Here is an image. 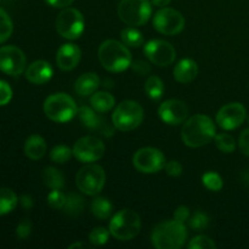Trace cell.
Masks as SVG:
<instances>
[{"mask_svg":"<svg viewBox=\"0 0 249 249\" xmlns=\"http://www.w3.org/2000/svg\"><path fill=\"white\" fill-rule=\"evenodd\" d=\"M32 232V224L28 219H23L21 223L17 225L16 229V235L19 240H26Z\"/></svg>","mask_w":249,"mask_h":249,"instance_id":"cell-39","label":"cell"},{"mask_svg":"<svg viewBox=\"0 0 249 249\" xmlns=\"http://www.w3.org/2000/svg\"><path fill=\"white\" fill-rule=\"evenodd\" d=\"M158 116L169 125H179L187 119L189 108L181 100L170 99L160 105L158 108Z\"/></svg>","mask_w":249,"mask_h":249,"instance_id":"cell-16","label":"cell"},{"mask_svg":"<svg viewBox=\"0 0 249 249\" xmlns=\"http://www.w3.org/2000/svg\"><path fill=\"white\" fill-rule=\"evenodd\" d=\"M143 109L136 101L125 100L121 102L112 114V123L118 130L130 131L138 128L143 121Z\"/></svg>","mask_w":249,"mask_h":249,"instance_id":"cell-6","label":"cell"},{"mask_svg":"<svg viewBox=\"0 0 249 249\" xmlns=\"http://www.w3.org/2000/svg\"><path fill=\"white\" fill-rule=\"evenodd\" d=\"M83 247H84V243L78 242V243H73V245H71L70 249H72V248H83Z\"/></svg>","mask_w":249,"mask_h":249,"instance_id":"cell-47","label":"cell"},{"mask_svg":"<svg viewBox=\"0 0 249 249\" xmlns=\"http://www.w3.org/2000/svg\"><path fill=\"white\" fill-rule=\"evenodd\" d=\"M215 140V145L218 147L219 151L224 153H232L236 148V142L235 139L230 135V134L221 133L215 135L214 138Z\"/></svg>","mask_w":249,"mask_h":249,"instance_id":"cell-30","label":"cell"},{"mask_svg":"<svg viewBox=\"0 0 249 249\" xmlns=\"http://www.w3.org/2000/svg\"><path fill=\"white\" fill-rule=\"evenodd\" d=\"M44 113L56 123H67L77 116L78 107L70 95L57 92L46 97L44 102Z\"/></svg>","mask_w":249,"mask_h":249,"instance_id":"cell-4","label":"cell"},{"mask_svg":"<svg viewBox=\"0 0 249 249\" xmlns=\"http://www.w3.org/2000/svg\"><path fill=\"white\" fill-rule=\"evenodd\" d=\"M172 0H152V4L157 7H165L170 4Z\"/></svg>","mask_w":249,"mask_h":249,"instance_id":"cell-46","label":"cell"},{"mask_svg":"<svg viewBox=\"0 0 249 249\" xmlns=\"http://www.w3.org/2000/svg\"><path fill=\"white\" fill-rule=\"evenodd\" d=\"M45 140L40 135L29 136L24 143V155L33 160H38L43 158L46 153Z\"/></svg>","mask_w":249,"mask_h":249,"instance_id":"cell-21","label":"cell"},{"mask_svg":"<svg viewBox=\"0 0 249 249\" xmlns=\"http://www.w3.org/2000/svg\"><path fill=\"white\" fill-rule=\"evenodd\" d=\"M84 209V199L75 194H70L66 196V203L62 211L71 216H77Z\"/></svg>","mask_w":249,"mask_h":249,"instance_id":"cell-27","label":"cell"},{"mask_svg":"<svg viewBox=\"0 0 249 249\" xmlns=\"http://www.w3.org/2000/svg\"><path fill=\"white\" fill-rule=\"evenodd\" d=\"M90 104L95 111L99 112V113H105V112H108L109 109L113 108L116 100H114L113 95H111L109 92L99 91L96 94L95 92L92 94Z\"/></svg>","mask_w":249,"mask_h":249,"instance_id":"cell-22","label":"cell"},{"mask_svg":"<svg viewBox=\"0 0 249 249\" xmlns=\"http://www.w3.org/2000/svg\"><path fill=\"white\" fill-rule=\"evenodd\" d=\"M85 21L82 12L73 7H66L56 18V31L62 38L74 40L84 32Z\"/></svg>","mask_w":249,"mask_h":249,"instance_id":"cell-9","label":"cell"},{"mask_svg":"<svg viewBox=\"0 0 249 249\" xmlns=\"http://www.w3.org/2000/svg\"><path fill=\"white\" fill-rule=\"evenodd\" d=\"M82 57V51L75 44H63L56 53V63L57 67L62 71H72L79 63Z\"/></svg>","mask_w":249,"mask_h":249,"instance_id":"cell-17","label":"cell"},{"mask_svg":"<svg viewBox=\"0 0 249 249\" xmlns=\"http://www.w3.org/2000/svg\"><path fill=\"white\" fill-rule=\"evenodd\" d=\"M133 164L143 174H155L165 167V157L158 148L143 147L135 152Z\"/></svg>","mask_w":249,"mask_h":249,"instance_id":"cell-11","label":"cell"},{"mask_svg":"<svg viewBox=\"0 0 249 249\" xmlns=\"http://www.w3.org/2000/svg\"><path fill=\"white\" fill-rule=\"evenodd\" d=\"M145 91L152 100H160L164 94V84L157 75H151L145 84Z\"/></svg>","mask_w":249,"mask_h":249,"instance_id":"cell-28","label":"cell"},{"mask_svg":"<svg viewBox=\"0 0 249 249\" xmlns=\"http://www.w3.org/2000/svg\"><path fill=\"white\" fill-rule=\"evenodd\" d=\"M248 123H249V116H248Z\"/></svg>","mask_w":249,"mask_h":249,"instance_id":"cell-48","label":"cell"},{"mask_svg":"<svg viewBox=\"0 0 249 249\" xmlns=\"http://www.w3.org/2000/svg\"><path fill=\"white\" fill-rule=\"evenodd\" d=\"M111 232L106 228H95L89 233V241L94 246H104L108 242Z\"/></svg>","mask_w":249,"mask_h":249,"instance_id":"cell-34","label":"cell"},{"mask_svg":"<svg viewBox=\"0 0 249 249\" xmlns=\"http://www.w3.org/2000/svg\"><path fill=\"white\" fill-rule=\"evenodd\" d=\"M165 172L170 177H180L182 174V165L181 163L178 162V160H170V162L165 163Z\"/></svg>","mask_w":249,"mask_h":249,"instance_id":"cell-40","label":"cell"},{"mask_svg":"<svg viewBox=\"0 0 249 249\" xmlns=\"http://www.w3.org/2000/svg\"><path fill=\"white\" fill-rule=\"evenodd\" d=\"M78 114H79V118L82 121V123L87 128L92 129V130H101L102 126L105 125L104 121L100 118V116L96 113V111L94 108L83 106L78 109Z\"/></svg>","mask_w":249,"mask_h":249,"instance_id":"cell-23","label":"cell"},{"mask_svg":"<svg viewBox=\"0 0 249 249\" xmlns=\"http://www.w3.org/2000/svg\"><path fill=\"white\" fill-rule=\"evenodd\" d=\"M12 99V89L6 82L0 80V106H5Z\"/></svg>","mask_w":249,"mask_h":249,"instance_id":"cell-38","label":"cell"},{"mask_svg":"<svg viewBox=\"0 0 249 249\" xmlns=\"http://www.w3.org/2000/svg\"><path fill=\"white\" fill-rule=\"evenodd\" d=\"M238 147L243 155L249 157V129L242 131V134L238 138Z\"/></svg>","mask_w":249,"mask_h":249,"instance_id":"cell-41","label":"cell"},{"mask_svg":"<svg viewBox=\"0 0 249 249\" xmlns=\"http://www.w3.org/2000/svg\"><path fill=\"white\" fill-rule=\"evenodd\" d=\"M53 71L49 62L44 60L34 61L26 70V78L29 83L41 85L48 83L53 78Z\"/></svg>","mask_w":249,"mask_h":249,"instance_id":"cell-18","label":"cell"},{"mask_svg":"<svg viewBox=\"0 0 249 249\" xmlns=\"http://www.w3.org/2000/svg\"><path fill=\"white\" fill-rule=\"evenodd\" d=\"M112 203L105 197H96L91 202V213L100 220H106L112 213Z\"/></svg>","mask_w":249,"mask_h":249,"instance_id":"cell-26","label":"cell"},{"mask_svg":"<svg viewBox=\"0 0 249 249\" xmlns=\"http://www.w3.org/2000/svg\"><path fill=\"white\" fill-rule=\"evenodd\" d=\"M73 156L82 163H92L101 160L105 155V143L96 136H84L73 146Z\"/></svg>","mask_w":249,"mask_h":249,"instance_id":"cell-12","label":"cell"},{"mask_svg":"<svg viewBox=\"0 0 249 249\" xmlns=\"http://www.w3.org/2000/svg\"><path fill=\"white\" fill-rule=\"evenodd\" d=\"M121 38L123 44H125L126 46H130V48H139L143 43V36L141 32L131 26L126 27L121 32Z\"/></svg>","mask_w":249,"mask_h":249,"instance_id":"cell-29","label":"cell"},{"mask_svg":"<svg viewBox=\"0 0 249 249\" xmlns=\"http://www.w3.org/2000/svg\"><path fill=\"white\" fill-rule=\"evenodd\" d=\"M146 57L158 67H168L172 65L177 57L174 46L162 39H153L146 43L143 48Z\"/></svg>","mask_w":249,"mask_h":249,"instance_id":"cell-14","label":"cell"},{"mask_svg":"<svg viewBox=\"0 0 249 249\" xmlns=\"http://www.w3.org/2000/svg\"><path fill=\"white\" fill-rule=\"evenodd\" d=\"M27 58L23 51L14 45H6L0 48V71L5 74H22L26 70Z\"/></svg>","mask_w":249,"mask_h":249,"instance_id":"cell-13","label":"cell"},{"mask_svg":"<svg viewBox=\"0 0 249 249\" xmlns=\"http://www.w3.org/2000/svg\"><path fill=\"white\" fill-rule=\"evenodd\" d=\"M153 27L164 36H175L184 29L185 18L179 11L172 7H162L155 14Z\"/></svg>","mask_w":249,"mask_h":249,"instance_id":"cell-10","label":"cell"},{"mask_svg":"<svg viewBox=\"0 0 249 249\" xmlns=\"http://www.w3.org/2000/svg\"><path fill=\"white\" fill-rule=\"evenodd\" d=\"M75 184L79 191L88 196H96L106 184V173L97 164H88L75 175Z\"/></svg>","mask_w":249,"mask_h":249,"instance_id":"cell-8","label":"cell"},{"mask_svg":"<svg viewBox=\"0 0 249 249\" xmlns=\"http://www.w3.org/2000/svg\"><path fill=\"white\" fill-rule=\"evenodd\" d=\"M190 219V209L185 206H180L177 211L174 212V220L184 224Z\"/></svg>","mask_w":249,"mask_h":249,"instance_id":"cell-43","label":"cell"},{"mask_svg":"<svg viewBox=\"0 0 249 249\" xmlns=\"http://www.w3.org/2000/svg\"><path fill=\"white\" fill-rule=\"evenodd\" d=\"M43 181L45 186L51 190H62L65 186V177L61 170L53 167H48L44 169Z\"/></svg>","mask_w":249,"mask_h":249,"instance_id":"cell-24","label":"cell"},{"mask_svg":"<svg viewBox=\"0 0 249 249\" xmlns=\"http://www.w3.org/2000/svg\"><path fill=\"white\" fill-rule=\"evenodd\" d=\"M45 1L46 4L55 9H66V7H70L74 0H45Z\"/></svg>","mask_w":249,"mask_h":249,"instance_id":"cell-44","label":"cell"},{"mask_svg":"<svg viewBox=\"0 0 249 249\" xmlns=\"http://www.w3.org/2000/svg\"><path fill=\"white\" fill-rule=\"evenodd\" d=\"M202 182L208 190L218 192L223 189V179L220 175L215 172H207L202 177Z\"/></svg>","mask_w":249,"mask_h":249,"instance_id":"cell-33","label":"cell"},{"mask_svg":"<svg viewBox=\"0 0 249 249\" xmlns=\"http://www.w3.org/2000/svg\"><path fill=\"white\" fill-rule=\"evenodd\" d=\"M66 203V195L61 190H51L48 195V204L53 209H62Z\"/></svg>","mask_w":249,"mask_h":249,"instance_id":"cell-37","label":"cell"},{"mask_svg":"<svg viewBox=\"0 0 249 249\" xmlns=\"http://www.w3.org/2000/svg\"><path fill=\"white\" fill-rule=\"evenodd\" d=\"M141 229L140 216L131 209L119 211L109 221V232L118 241H130L139 235Z\"/></svg>","mask_w":249,"mask_h":249,"instance_id":"cell-5","label":"cell"},{"mask_svg":"<svg viewBox=\"0 0 249 249\" xmlns=\"http://www.w3.org/2000/svg\"><path fill=\"white\" fill-rule=\"evenodd\" d=\"M209 218L204 212L197 211L191 218L189 219V225L192 230L195 231H202L208 226Z\"/></svg>","mask_w":249,"mask_h":249,"instance_id":"cell-35","label":"cell"},{"mask_svg":"<svg viewBox=\"0 0 249 249\" xmlns=\"http://www.w3.org/2000/svg\"><path fill=\"white\" fill-rule=\"evenodd\" d=\"M190 249H215L216 245L214 243V241L212 238H209L208 236L199 235L196 236L195 238H192L189 243Z\"/></svg>","mask_w":249,"mask_h":249,"instance_id":"cell-36","label":"cell"},{"mask_svg":"<svg viewBox=\"0 0 249 249\" xmlns=\"http://www.w3.org/2000/svg\"><path fill=\"white\" fill-rule=\"evenodd\" d=\"M215 125L208 116L196 114L185 121L181 139L189 147L197 148L207 145L215 138Z\"/></svg>","mask_w":249,"mask_h":249,"instance_id":"cell-1","label":"cell"},{"mask_svg":"<svg viewBox=\"0 0 249 249\" xmlns=\"http://www.w3.org/2000/svg\"><path fill=\"white\" fill-rule=\"evenodd\" d=\"M197 74H198V66H197L196 61L191 60V58H184V60L179 61L173 71L175 80L181 84L191 83L192 80L196 79Z\"/></svg>","mask_w":249,"mask_h":249,"instance_id":"cell-19","label":"cell"},{"mask_svg":"<svg viewBox=\"0 0 249 249\" xmlns=\"http://www.w3.org/2000/svg\"><path fill=\"white\" fill-rule=\"evenodd\" d=\"M100 87V78L95 73H84L77 79L74 84V90L80 96H89L94 94Z\"/></svg>","mask_w":249,"mask_h":249,"instance_id":"cell-20","label":"cell"},{"mask_svg":"<svg viewBox=\"0 0 249 249\" xmlns=\"http://www.w3.org/2000/svg\"><path fill=\"white\" fill-rule=\"evenodd\" d=\"M99 60L105 70L113 73L128 70L133 62L130 51L125 44L109 39L104 41L99 48Z\"/></svg>","mask_w":249,"mask_h":249,"instance_id":"cell-2","label":"cell"},{"mask_svg":"<svg viewBox=\"0 0 249 249\" xmlns=\"http://www.w3.org/2000/svg\"><path fill=\"white\" fill-rule=\"evenodd\" d=\"M187 230L182 223L168 220L158 224L152 231L151 241L157 249H179L185 245Z\"/></svg>","mask_w":249,"mask_h":249,"instance_id":"cell-3","label":"cell"},{"mask_svg":"<svg viewBox=\"0 0 249 249\" xmlns=\"http://www.w3.org/2000/svg\"><path fill=\"white\" fill-rule=\"evenodd\" d=\"M130 67H133V70L140 75L148 74V73L151 72L150 65H148L147 62H145V61H141V60L135 61V62H131Z\"/></svg>","mask_w":249,"mask_h":249,"instance_id":"cell-42","label":"cell"},{"mask_svg":"<svg viewBox=\"0 0 249 249\" xmlns=\"http://www.w3.org/2000/svg\"><path fill=\"white\" fill-rule=\"evenodd\" d=\"M17 203H18V198L12 190L6 189V187L0 189V216L14 211Z\"/></svg>","mask_w":249,"mask_h":249,"instance_id":"cell-25","label":"cell"},{"mask_svg":"<svg viewBox=\"0 0 249 249\" xmlns=\"http://www.w3.org/2000/svg\"><path fill=\"white\" fill-rule=\"evenodd\" d=\"M247 117L245 106L240 102H231L221 107L216 113V123L224 130H233L242 125Z\"/></svg>","mask_w":249,"mask_h":249,"instance_id":"cell-15","label":"cell"},{"mask_svg":"<svg viewBox=\"0 0 249 249\" xmlns=\"http://www.w3.org/2000/svg\"><path fill=\"white\" fill-rule=\"evenodd\" d=\"M12 31H14V26H12L11 18L6 11L0 9V44L6 41L11 36Z\"/></svg>","mask_w":249,"mask_h":249,"instance_id":"cell-32","label":"cell"},{"mask_svg":"<svg viewBox=\"0 0 249 249\" xmlns=\"http://www.w3.org/2000/svg\"><path fill=\"white\" fill-rule=\"evenodd\" d=\"M72 156H73V150H71L68 146H65V145L55 146L50 152L51 160L57 163V164H63V163L68 162Z\"/></svg>","mask_w":249,"mask_h":249,"instance_id":"cell-31","label":"cell"},{"mask_svg":"<svg viewBox=\"0 0 249 249\" xmlns=\"http://www.w3.org/2000/svg\"><path fill=\"white\" fill-rule=\"evenodd\" d=\"M18 202H19V204L22 206V208L27 209V211L33 207V199H32V197L28 196V195H23V196L19 197Z\"/></svg>","mask_w":249,"mask_h":249,"instance_id":"cell-45","label":"cell"},{"mask_svg":"<svg viewBox=\"0 0 249 249\" xmlns=\"http://www.w3.org/2000/svg\"><path fill=\"white\" fill-rule=\"evenodd\" d=\"M152 15V4L148 0H122L118 5V16L131 27L145 24Z\"/></svg>","mask_w":249,"mask_h":249,"instance_id":"cell-7","label":"cell"}]
</instances>
